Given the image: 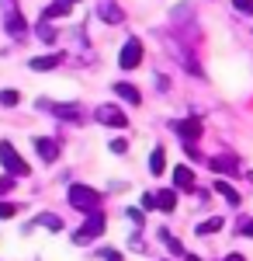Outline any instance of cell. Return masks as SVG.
<instances>
[{
    "mask_svg": "<svg viewBox=\"0 0 253 261\" xmlns=\"http://www.w3.org/2000/svg\"><path fill=\"white\" fill-rule=\"evenodd\" d=\"M101 233H104V213L101 209H94V213H87V223L80 226L77 233H73V244H90V241H98Z\"/></svg>",
    "mask_w": 253,
    "mask_h": 261,
    "instance_id": "obj_1",
    "label": "cell"
},
{
    "mask_svg": "<svg viewBox=\"0 0 253 261\" xmlns=\"http://www.w3.org/2000/svg\"><path fill=\"white\" fill-rule=\"evenodd\" d=\"M70 205L80 209V213H94L101 205V195L94 188H87V185H70Z\"/></svg>",
    "mask_w": 253,
    "mask_h": 261,
    "instance_id": "obj_2",
    "label": "cell"
},
{
    "mask_svg": "<svg viewBox=\"0 0 253 261\" xmlns=\"http://www.w3.org/2000/svg\"><path fill=\"white\" fill-rule=\"evenodd\" d=\"M0 164L7 167L11 178H28V164L18 157V150H14L11 143H0Z\"/></svg>",
    "mask_w": 253,
    "mask_h": 261,
    "instance_id": "obj_3",
    "label": "cell"
},
{
    "mask_svg": "<svg viewBox=\"0 0 253 261\" xmlns=\"http://www.w3.org/2000/svg\"><path fill=\"white\" fill-rule=\"evenodd\" d=\"M94 119H98L101 125H111V129H125V125H129L125 112H121L118 105H101L98 112H94Z\"/></svg>",
    "mask_w": 253,
    "mask_h": 261,
    "instance_id": "obj_4",
    "label": "cell"
},
{
    "mask_svg": "<svg viewBox=\"0 0 253 261\" xmlns=\"http://www.w3.org/2000/svg\"><path fill=\"white\" fill-rule=\"evenodd\" d=\"M118 63H121V70H136L139 63H142V42H139V39H129L125 45H121Z\"/></svg>",
    "mask_w": 253,
    "mask_h": 261,
    "instance_id": "obj_5",
    "label": "cell"
},
{
    "mask_svg": "<svg viewBox=\"0 0 253 261\" xmlns=\"http://www.w3.org/2000/svg\"><path fill=\"white\" fill-rule=\"evenodd\" d=\"M4 7H7V14H4V24H7V32H11L14 39H24V35H28V24L21 21L18 7H14V0H4Z\"/></svg>",
    "mask_w": 253,
    "mask_h": 261,
    "instance_id": "obj_6",
    "label": "cell"
},
{
    "mask_svg": "<svg viewBox=\"0 0 253 261\" xmlns=\"http://www.w3.org/2000/svg\"><path fill=\"white\" fill-rule=\"evenodd\" d=\"M174 133H177V136H180L184 143H198V136H201V122H198V119L174 122Z\"/></svg>",
    "mask_w": 253,
    "mask_h": 261,
    "instance_id": "obj_7",
    "label": "cell"
},
{
    "mask_svg": "<svg viewBox=\"0 0 253 261\" xmlns=\"http://www.w3.org/2000/svg\"><path fill=\"white\" fill-rule=\"evenodd\" d=\"M98 14H101V21H108V24H118V21L125 18L115 0H98Z\"/></svg>",
    "mask_w": 253,
    "mask_h": 261,
    "instance_id": "obj_8",
    "label": "cell"
},
{
    "mask_svg": "<svg viewBox=\"0 0 253 261\" xmlns=\"http://www.w3.org/2000/svg\"><path fill=\"white\" fill-rule=\"evenodd\" d=\"M42 108H45V112H52V115H59V119H73V122L80 119V108H77V105H49V101H42Z\"/></svg>",
    "mask_w": 253,
    "mask_h": 261,
    "instance_id": "obj_9",
    "label": "cell"
},
{
    "mask_svg": "<svg viewBox=\"0 0 253 261\" xmlns=\"http://www.w3.org/2000/svg\"><path fill=\"white\" fill-rule=\"evenodd\" d=\"M59 63H62V56H59V53H52V56H35L28 66H31V70H39V73H45V70H56Z\"/></svg>",
    "mask_w": 253,
    "mask_h": 261,
    "instance_id": "obj_10",
    "label": "cell"
},
{
    "mask_svg": "<svg viewBox=\"0 0 253 261\" xmlns=\"http://www.w3.org/2000/svg\"><path fill=\"white\" fill-rule=\"evenodd\" d=\"M174 181H177V188L195 192V171H191V167H177V171H174Z\"/></svg>",
    "mask_w": 253,
    "mask_h": 261,
    "instance_id": "obj_11",
    "label": "cell"
},
{
    "mask_svg": "<svg viewBox=\"0 0 253 261\" xmlns=\"http://www.w3.org/2000/svg\"><path fill=\"white\" fill-rule=\"evenodd\" d=\"M177 205V192L174 188H163V192H156V209H163V213H174Z\"/></svg>",
    "mask_w": 253,
    "mask_h": 261,
    "instance_id": "obj_12",
    "label": "cell"
},
{
    "mask_svg": "<svg viewBox=\"0 0 253 261\" xmlns=\"http://www.w3.org/2000/svg\"><path fill=\"white\" fill-rule=\"evenodd\" d=\"M115 94H118V98H125L129 105H139V101H142V94H139V87H132V84H121V81L115 84Z\"/></svg>",
    "mask_w": 253,
    "mask_h": 261,
    "instance_id": "obj_13",
    "label": "cell"
},
{
    "mask_svg": "<svg viewBox=\"0 0 253 261\" xmlns=\"http://www.w3.org/2000/svg\"><path fill=\"white\" fill-rule=\"evenodd\" d=\"M35 150H39V157H42V161H56V157H59L56 140H35Z\"/></svg>",
    "mask_w": 253,
    "mask_h": 261,
    "instance_id": "obj_14",
    "label": "cell"
},
{
    "mask_svg": "<svg viewBox=\"0 0 253 261\" xmlns=\"http://www.w3.org/2000/svg\"><path fill=\"white\" fill-rule=\"evenodd\" d=\"M208 164H212L218 174H236V157H226V153H222V157H212Z\"/></svg>",
    "mask_w": 253,
    "mask_h": 261,
    "instance_id": "obj_15",
    "label": "cell"
},
{
    "mask_svg": "<svg viewBox=\"0 0 253 261\" xmlns=\"http://www.w3.org/2000/svg\"><path fill=\"white\" fill-rule=\"evenodd\" d=\"M215 192H218L222 199L229 202V205H239V192H236V188L229 185V181H215Z\"/></svg>",
    "mask_w": 253,
    "mask_h": 261,
    "instance_id": "obj_16",
    "label": "cell"
},
{
    "mask_svg": "<svg viewBox=\"0 0 253 261\" xmlns=\"http://www.w3.org/2000/svg\"><path fill=\"white\" fill-rule=\"evenodd\" d=\"M70 14V4H62V0H56L49 11H45V21H52V18H66Z\"/></svg>",
    "mask_w": 253,
    "mask_h": 261,
    "instance_id": "obj_17",
    "label": "cell"
},
{
    "mask_svg": "<svg viewBox=\"0 0 253 261\" xmlns=\"http://www.w3.org/2000/svg\"><path fill=\"white\" fill-rule=\"evenodd\" d=\"M222 226H226V223L218 220V216H212V220H205L201 226H198V233H201V237H205V233H218Z\"/></svg>",
    "mask_w": 253,
    "mask_h": 261,
    "instance_id": "obj_18",
    "label": "cell"
},
{
    "mask_svg": "<svg viewBox=\"0 0 253 261\" xmlns=\"http://www.w3.org/2000/svg\"><path fill=\"white\" fill-rule=\"evenodd\" d=\"M163 167H167L163 150H153V153H149V171H153V174H163Z\"/></svg>",
    "mask_w": 253,
    "mask_h": 261,
    "instance_id": "obj_19",
    "label": "cell"
},
{
    "mask_svg": "<svg viewBox=\"0 0 253 261\" xmlns=\"http://www.w3.org/2000/svg\"><path fill=\"white\" fill-rule=\"evenodd\" d=\"M18 101H21L18 91H0V105H4V108H14Z\"/></svg>",
    "mask_w": 253,
    "mask_h": 261,
    "instance_id": "obj_20",
    "label": "cell"
},
{
    "mask_svg": "<svg viewBox=\"0 0 253 261\" xmlns=\"http://www.w3.org/2000/svg\"><path fill=\"white\" fill-rule=\"evenodd\" d=\"M160 237H163V244H167V247H170L174 254H184V247H180V241H174V237H170L167 230H160Z\"/></svg>",
    "mask_w": 253,
    "mask_h": 261,
    "instance_id": "obj_21",
    "label": "cell"
},
{
    "mask_svg": "<svg viewBox=\"0 0 253 261\" xmlns=\"http://www.w3.org/2000/svg\"><path fill=\"white\" fill-rule=\"evenodd\" d=\"M14 213H18V205H14V202H0V220H11Z\"/></svg>",
    "mask_w": 253,
    "mask_h": 261,
    "instance_id": "obj_22",
    "label": "cell"
},
{
    "mask_svg": "<svg viewBox=\"0 0 253 261\" xmlns=\"http://www.w3.org/2000/svg\"><path fill=\"white\" fill-rule=\"evenodd\" d=\"M39 223H42V226H49V230H59V226H62L59 216H39Z\"/></svg>",
    "mask_w": 253,
    "mask_h": 261,
    "instance_id": "obj_23",
    "label": "cell"
},
{
    "mask_svg": "<svg viewBox=\"0 0 253 261\" xmlns=\"http://www.w3.org/2000/svg\"><path fill=\"white\" fill-rule=\"evenodd\" d=\"M236 11H243V14H253V0H233Z\"/></svg>",
    "mask_w": 253,
    "mask_h": 261,
    "instance_id": "obj_24",
    "label": "cell"
},
{
    "mask_svg": "<svg viewBox=\"0 0 253 261\" xmlns=\"http://www.w3.org/2000/svg\"><path fill=\"white\" fill-rule=\"evenodd\" d=\"M142 209H156V195H153V192L142 195Z\"/></svg>",
    "mask_w": 253,
    "mask_h": 261,
    "instance_id": "obj_25",
    "label": "cell"
},
{
    "mask_svg": "<svg viewBox=\"0 0 253 261\" xmlns=\"http://www.w3.org/2000/svg\"><path fill=\"white\" fill-rule=\"evenodd\" d=\"M239 233H243V237H253V220H243V223H239Z\"/></svg>",
    "mask_w": 253,
    "mask_h": 261,
    "instance_id": "obj_26",
    "label": "cell"
},
{
    "mask_svg": "<svg viewBox=\"0 0 253 261\" xmlns=\"http://www.w3.org/2000/svg\"><path fill=\"white\" fill-rule=\"evenodd\" d=\"M39 35H42V39H45V42H52V28H49L45 21H42V24H39Z\"/></svg>",
    "mask_w": 253,
    "mask_h": 261,
    "instance_id": "obj_27",
    "label": "cell"
},
{
    "mask_svg": "<svg viewBox=\"0 0 253 261\" xmlns=\"http://www.w3.org/2000/svg\"><path fill=\"white\" fill-rule=\"evenodd\" d=\"M125 150H129V143H125V140H115V143H111V153H125Z\"/></svg>",
    "mask_w": 253,
    "mask_h": 261,
    "instance_id": "obj_28",
    "label": "cell"
},
{
    "mask_svg": "<svg viewBox=\"0 0 253 261\" xmlns=\"http://www.w3.org/2000/svg\"><path fill=\"white\" fill-rule=\"evenodd\" d=\"M129 220H132V223L139 226V223H142V213H139V209H129Z\"/></svg>",
    "mask_w": 253,
    "mask_h": 261,
    "instance_id": "obj_29",
    "label": "cell"
},
{
    "mask_svg": "<svg viewBox=\"0 0 253 261\" xmlns=\"http://www.w3.org/2000/svg\"><path fill=\"white\" fill-rule=\"evenodd\" d=\"M104 258L108 261H121V254H118V251H104Z\"/></svg>",
    "mask_w": 253,
    "mask_h": 261,
    "instance_id": "obj_30",
    "label": "cell"
},
{
    "mask_svg": "<svg viewBox=\"0 0 253 261\" xmlns=\"http://www.w3.org/2000/svg\"><path fill=\"white\" fill-rule=\"evenodd\" d=\"M226 261H246V258H243V254H229Z\"/></svg>",
    "mask_w": 253,
    "mask_h": 261,
    "instance_id": "obj_31",
    "label": "cell"
},
{
    "mask_svg": "<svg viewBox=\"0 0 253 261\" xmlns=\"http://www.w3.org/2000/svg\"><path fill=\"white\" fill-rule=\"evenodd\" d=\"M187 261H201V258H198V254H187Z\"/></svg>",
    "mask_w": 253,
    "mask_h": 261,
    "instance_id": "obj_32",
    "label": "cell"
},
{
    "mask_svg": "<svg viewBox=\"0 0 253 261\" xmlns=\"http://www.w3.org/2000/svg\"><path fill=\"white\" fill-rule=\"evenodd\" d=\"M62 4H77V0H62Z\"/></svg>",
    "mask_w": 253,
    "mask_h": 261,
    "instance_id": "obj_33",
    "label": "cell"
}]
</instances>
